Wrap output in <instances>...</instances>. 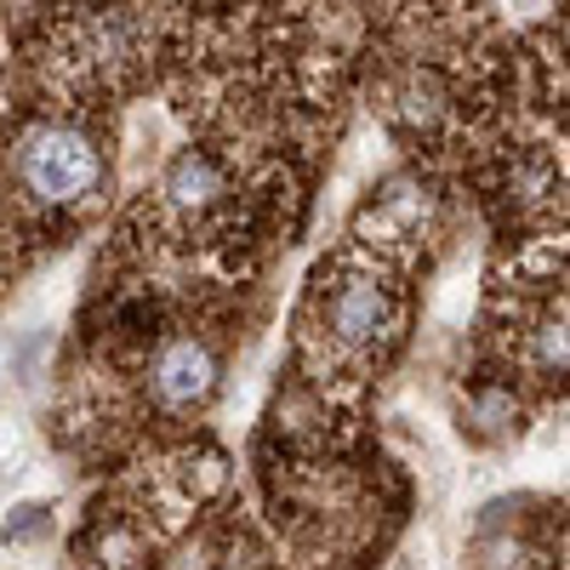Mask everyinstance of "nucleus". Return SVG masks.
Wrapping results in <instances>:
<instances>
[{
  "label": "nucleus",
  "mask_w": 570,
  "mask_h": 570,
  "mask_svg": "<svg viewBox=\"0 0 570 570\" xmlns=\"http://www.w3.org/2000/svg\"><path fill=\"white\" fill-rule=\"evenodd\" d=\"M155 394H160L166 405H195V400H206V394H212V360H206V348H195V343L166 348L160 365H155Z\"/></svg>",
  "instance_id": "3"
},
{
  "label": "nucleus",
  "mask_w": 570,
  "mask_h": 570,
  "mask_svg": "<svg viewBox=\"0 0 570 570\" xmlns=\"http://www.w3.org/2000/svg\"><path fill=\"white\" fill-rule=\"evenodd\" d=\"M23 183L35 188L40 200L52 206H80L98 195L104 183V166H98V149H91V137L69 131V126H40L29 142H23Z\"/></svg>",
  "instance_id": "1"
},
{
  "label": "nucleus",
  "mask_w": 570,
  "mask_h": 570,
  "mask_svg": "<svg viewBox=\"0 0 570 570\" xmlns=\"http://www.w3.org/2000/svg\"><path fill=\"white\" fill-rule=\"evenodd\" d=\"M320 320H325V337H337L343 348H371L394 337L400 303L371 274H343L337 285H320Z\"/></svg>",
  "instance_id": "2"
},
{
  "label": "nucleus",
  "mask_w": 570,
  "mask_h": 570,
  "mask_svg": "<svg viewBox=\"0 0 570 570\" xmlns=\"http://www.w3.org/2000/svg\"><path fill=\"white\" fill-rule=\"evenodd\" d=\"M23 451H29V440H23V428H18V422H7V416H0V473H18Z\"/></svg>",
  "instance_id": "4"
}]
</instances>
